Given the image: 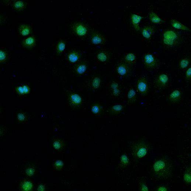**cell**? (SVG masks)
Segmentation results:
<instances>
[{
  "label": "cell",
  "instance_id": "39",
  "mask_svg": "<svg viewBox=\"0 0 191 191\" xmlns=\"http://www.w3.org/2000/svg\"><path fill=\"white\" fill-rule=\"evenodd\" d=\"M0 57H1V61L4 60L6 58V54L5 52H4L2 51H1V52H0Z\"/></svg>",
  "mask_w": 191,
  "mask_h": 191
},
{
  "label": "cell",
  "instance_id": "2",
  "mask_svg": "<svg viewBox=\"0 0 191 191\" xmlns=\"http://www.w3.org/2000/svg\"><path fill=\"white\" fill-rule=\"evenodd\" d=\"M125 89L124 86L116 80H113L107 86V93L111 98L115 100L124 99Z\"/></svg>",
  "mask_w": 191,
  "mask_h": 191
},
{
  "label": "cell",
  "instance_id": "32",
  "mask_svg": "<svg viewBox=\"0 0 191 191\" xmlns=\"http://www.w3.org/2000/svg\"><path fill=\"white\" fill-rule=\"evenodd\" d=\"M185 79L187 82H189L191 80V67H189L186 70L185 74Z\"/></svg>",
  "mask_w": 191,
  "mask_h": 191
},
{
  "label": "cell",
  "instance_id": "33",
  "mask_svg": "<svg viewBox=\"0 0 191 191\" xmlns=\"http://www.w3.org/2000/svg\"><path fill=\"white\" fill-rule=\"evenodd\" d=\"M32 187V185L29 181H27L24 183L23 186H22V188L24 190H29L31 189Z\"/></svg>",
  "mask_w": 191,
  "mask_h": 191
},
{
  "label": "cell",
  "instance_id": "40",
  "mask_svg": "<svg viewBox=\"0 0 191 191\" xmlns=\"http://www.w3.org/2000/svg\"><path fill=\"white\" fill-rule=\"evenodd\" d=\"M18 119L20 121H23L25 118V116L23 114L20 113L18 116Z\"/></svg>",
  "mask_w": 191,
  "mask_h": 191
},
{
  "label": "cell",
  "instance_id": "21",
  "mask_svg": "<svg viewBox=\"0 0 191 191\" xmlns=\"http://www.w3.org/2000/svg\"><path fill=\"white\" fill-rule=\"evenodd\" d=\"M190 63V58L187 57L183 58L179 61V68L183 71H186L189 67Z\"/></svg>",
  "mask_w": 191,
  "mask_h": 191
},
{
  "label": "cell",
  "instance_id": "17",
  "mask_svg": "<svg viewBox=\"0 0 191 191\" xmlns=\"http://www.w3.org/2000/svg\"><path fill=\"white\" fill-rule=\"evenodd\" d=\"M104 109V108L100 102H96L91 106V114L95 116H99Z\"/></svg>",
  "mask_w": 191,
  "mask_h": 191
},
{
  "label": "cell",
  "instance_id": "34",
  "mask_svg": "<svg viewBox=\"0 0 191 191\" xmlns=\"http://www.w3.org/2000/svg\"><path fill=\"white\" fill-rule=\"evenodd\" d=\"M14 6L15 8L17 9H21L24 7V3L23 2L17 1L14 2Z\"/></svg>",
  "mask_w": 191,
  "mask_h": 191
},
{
  "label": "cell",
  "instance_id": "10",
  "mask_svg": "<svg viewBox=\"0 0 191 191\" xmlns=\"http://www.w3.org/2000/svg\"><path fill=\"white\" fill-rule=\"evenodd\" d=\"M182 96V90L181 88H177L170 91L168 95V100L172 104H177L181 100Z\"/></svg>",
  "mask_w": 191,
  "mask_h": 191
},
{
  "label": "cell",
  "instance_id": "22",
  "mask_svg": "<svg viewBox=\"0 0 191 191\" xmlns=\"http://www.w3.org/2000/svg\"><path fill=\"white\" fill-rule=\"evenodd\" d=\"M149 18L150 20L152 23L161 24L164 23V21L163 20L159 17L158 15L153 12H151L149 13Z\"/></svg>",
  "mask_w": 191,
  "mask_h": 191
},
{
  "label": "cell",
  "instance_id": "6",
  "mask_svg": "<svg viewBox=\"0 0 191 191\" xmlns=\"http://www.w3.org/2000/svg\"><path fill=\"white\" fill-rule=\"evenodd\" d=\"M178 40V36L175 31L169 30L164 32L163 35V41L166 46H174L177 43Z\"/></svg>",
  "mask_w": 191,
  "mask_h": 191
},
{
  "label": "cell",
  "instance_id": "38",
  "mask_svg": "<svg viewBox=\"0 0 191 191\" xmlns=\"http://www.w3.org/2000/svg\"><path fill=\"white\" fill-rule=\"evenodd\" d=\"M63 163L61 161H58L55 163V165L56 167L60 168L63 167Z\"/></svg>",
  "mask_w": 191,
  "mask_h": 191
},
{
  "label": "cell",
  "instance_id": "23",
  "mask_svg": "<svg viewBox=\"0 0 191 191\" xmlns=\"http://www.w3.org/2000/svg\"><path fill=\"white\" fill-rule=\"evenodd\" d=\"M171 23L172 27L175 29L184 30L186 31H190L189 28L175 20L172 19Z\"/></svg>",
  "mask_w": 191,
  "mask_h": 191
},
{
  "label": "cell",
  "instance_id": "37",
  "mask_svg": "<svg viewBox=\"0 0 191 191\" xmlns=\"http://www.w3.org/2000/svg\"><path fill=\"white\" fill-rule=\"evenodd\" d=\"M54 147L56 149H59L61 147V144L59 141H56L54 144Z\"/></svg>",
  "mask_w": 191,
  "mask_h": 191
},
{
  "label": "cell",
  "instance_id": "29",
  "mask_svg": "<svg viewBox=\"0 0 191 191\" xmlns=\"http://www.w3.org/2000/svg\"><path fill=\"white\" fill-rule=\"evenodd\" d=\"M65 47H66V44L63 41H61L57 44V52L59 53H61L64 51Z\"/></svg>",
  "mask_w": 191,
  "mask_h": 191
},
{
  "label": "cell",
  "instance_id": "42",
  "mask_svg": "<svg viewBox=\"0 0 191 191\" xmlns=\"http://www.w3.org/2000/svg\"><path fill=\"white\" fill-rule=\"evenodd\" d=\"M44 187L43 185H41L39 187L38 190L40 191L44 190Z\"/></svg>",
  "mask_w": 191,
  "mask_h": 191
},
{
  "label": "cell",
  "instance_id": "36",
  "mask_svg": "<svg viewBox=\"0 0 191 191\" xmlns=\"http://www.w3.org/2000/svg\"><path fill=\"white\" fill-rule=\"evenodd\" d=\"M34 169L32 168H29L26 170V173H27V175L29 176L32 175L34 174Z\"/></svg>",
  "mask_w": 191,
  "mask_h": 191
},
{
  "label": "cell",
  "instance_id": "19",
  "mask_svg": "<svg viewBox=\"0 0 191 191\" xmlns=\"http://www.w3.org/2000/svg\"><path fill=\"white\" fill-rule=\"evenodd\" d=\"M155 33L154 29L152 26H147L144 27L142 30V35L147 39L151 38Z\"/></svg>",
  "mask_w": 191,
  "mask_h": 191
},
{
  "label": "cell",
  "instance_id": "5",
  "mask_svg": "<svg viewBox=\"0 0 191 191\" xmlns=\"http://www.w3.org/2000/svg\"><path fill=\"white\" fill-rule=\"evenodd\" d=\"M143 63L146 70L150 72L155 71L160 66V61L154 54L147 53L144 54Z\"/></svg>",
  "mask_w": 191,
  "mask_h": 191
},
{
  "label": "cell",
  "instance_id": "7",
  "mask_svg": "<svg viewBox=\"0 0 191 191\" xmlns=\"http://www.w3.org/2000/svg\"><path fill=\"white\" fill-rule=\"evenodd\" d=\"M137 94L135 88L132 86H130L125 89L124 102L128 105L134 104L137 100Z\"/></svg>",
  "mask_w": 191,
  "mask_h": 191
},
{
  "label": "cell",
  "instance_id": "13",
  "mask_svg": "<svg viewBox=\"0 0 191 191\" xmlns=\"http://www.w3.org/2000/svg\"><path fill=\"white\" fill-rule=\"evenodd\" d=\"M109 54L106 51L98 52L95 57V59L98 63H104L107 62L109 59Z\"/></svg>",
  "mask_w": 191,
  "mask_h": 191
},
{
  "label": "cell",
  "instance_id": "3",
  "mask_svg": "<svg viewBox=\"0 0 191 191\" xmlns=\"http://www.w3.org/2000/svg\"><path fill=\"white\" fill-rule=\"evenodd\" d=\"M135 89L138 94L144 97L148 94L151 89V83L147 76L143 75L136 79Z\"/></svg>",
  "mask_w": 191,
  "mask_h": 191
},
{
  "label": "cell",
  "instance_id": "18",
  "mask_svg": "<svg viewBox=\"0 0 191 191\" xmlns=\"http://www.w3.org/2000/svg\"><path fill=\"white\" fill-rule=\"evenodd\" d=\"M137 57L135 54L132 53H128L125 54L123 60L128 64L132 66L136 64Z\"/></svg>",
  "mask_w": 191,
  "mask_h": 191
},
{
  "label": "cell",
  "instance_id": "12",
  "mask_svg": "<svg viewBox=\"0 0 191 191\" xmlns=\"http://www.w3.org/2000/svg\"><path fill=\"white\" fill-rule=\"evenodd\" d=\"M72 30L75 34L79 37L85 36L89 31L87 26L81 23L75 24L72 27Z\"/></svg>",
  "mask_w": 191,
  "mask_h": 191
},
{
  "label": "cell",
  "instance_id": "24",
  "mask_svg": "<svg viewBox=\"0 0 191 191\" xmlns=\"http://www.w3.org/2000/svg\"><path fill=\"white\" fill-rule=\"evenodd\" d=\"M88 69L87 63H82L78 65L76 68V71L78 74L83 75L87 73Z\"/></svg>",
  "mask_w": 191,
  "mask_h": 191
},
{
  "label": "cell",
  "instance_id": "8",
  "mask_svg": "<svg viewBox=\"0 0 191 191\" xmlns=\"http://www.w3.org/2000/svg\"><path fill=\"white\" fill-rule=\"evenodd\" d=\"M147 152L148 147L145 142L140 141L134 146V154L136 158H143L147 154Z\"/></svg>",
  "mask_w": 191,
  "mask_h": 191
},
{
  "label": "cell",
  "instance_id": "35",
  "mask_svg": "<svg viewBox=\"0 0 191 191\" xmlns=\"http://www.w3.org/2000/svg\"><path fill=\"white\" fill-rule=\"evenodd\" d=\"M140 190L141 191H148V189L147 185L145 183H142L140 184Z\"/></svg>",
  "mask_w": 191,
  "mask_h": 191
},
{
  "label": "cell",
  "instance_id": "4",
  "mask_svg": "<svg viewBox=\"0 0 191 191\" xmlns=\"http://www.w3.org/2000/svg\"><path fill=\"white\" fill-rule=\"evenodd\" d=\"M170 80L169 75L167 72H162L158 73L155 77L153 82L155 90L160 91L167 88L169 87Z\"/></svg>",
  "mask_w": 191,
  "mask_h": 191
},
{
  "label": "cell",
  "instance_id": "15",
  "mask_svg": "<svg viewBox=\"0 0 191 191\" xmlns=\"http://www.w3.org/2000/svg\"><path fill=\"white\" fill-rule=\"evenodd\" d=\"M125 106V103H114L110 106V112L113 114H119L123 111Z\"/></svg>",
  "mask_w": 191,
  "mask_h": 191
},
{
  "label": "cell",
  "instance_id": "16",
  "mask_svg": "<svg viewBox=\"0 0 191 191\" xmlns=\"http://www.w3.org/2000/svg\"><path fill=\"white\" fill-rule=\"evenodd\" d=\"M91 43L94 45L100 46L104 43L105 39L100 34L95 33L91 37Z\"/></svg>",
  "mask_w": 191,
  "mask_h": 191
},
{
  "label": "cell",
  "instance_id": "41",
  "mask_svg": "<svg viewBox=\"0 0 191 191\" xmlns=\"http://www.w3.org/2000/svg\"><path fill=\"white\" fill-rule=\"evenodd\" d=\"M157 191H167L168 189L166 188L164 186H161L159 187V188L157 189Z\"/></svg>",
  "mask_w": 191,
  "mask_h": 191
},
{
  "label": "cell",
  "instance_id": "11",
  "mask_svg": "<svg viewBox=\"0 0 191 191\" xmlns=\"http://www.w3.org/2000/svg\"><path fill=\"white\" fill-rule=\"evenodd\" d=\"M102 80L98 76H93L88 80L86 83V87L91 90L95 91L100 88Z\"/></svg>",
  "mask_w": 191,
  "mask_h": 191
},
{
  "label": "cell",
  "instance_id": "26",
  "mask_svg": "<svg viewBox=\"0 0 191 191\" xmlns=\"http://www.w3.org/2000/svg\"><path fill=\"white\" fill-rule=\"evenodd\" d=\"M19 31L21 35L23 36H26L30 33V28L27 26L22 25L19 27Z\"/></svg>",
  "mask_w": 191,
  "mask_h": 191
},
{
  "label": "cell",
  "instance_id": "1",
  "mask_svg": "<svg viewBox=\"0 0 191 191\" xmlns=\"http://www.w3.org/2000/svg\"><path fill=\"white\" fill-rule=\"evenodd\" d=\"M172 164L169 160L160 159L155 162L153 167V173L156 177L160 179L168 178L172 175Z\"/></svg>",
  "mask_w": 191,
  "mask_h": 191
},
{
  "label": "cell",
  "instance_id": "28",
  "mask_svg": "<svg viewBox=\"0 0 191 191\" xmlns=\"http://www.w3.org/2000/svg\"><path fill=\"white\" fill-rule=\"evenodd\" d=\"M184 180L187 183L190 184L191 182V173L190 168L187 169L184 175Z\"/></svg>",
  "mask_w": 191,
  "mask_h": 191
},
{
  "label": "cell",
  "instance_id": "20",
  "mask_svg": "<svg viewBox=\"0 0 191 191\" xmlns=\"http://www.w3.org/2000/svg\"><path fill=\"white\" fill-rule=\"evenodd\" d=\"M143 18V17L136 14H133L131 16V22L136 30H140V24Z\"/></svg>",
  "mask_w": 191,
  "mask_h": 191
},
{
  "label": "cell",
  "instance_id": "9",
  "mask_svg": "<svg viewBox=\"0 0 191 191\" xmlns=\"http://www.w3.org/2000/svg\"><path fill=\"white\" fill-rule=\"evenodd\" d=\"M130 65L123 60L120 61L115 66V71L116 74L120 77L127 75L130 72Z\"/></svg>",
  "mask_w": 191,
  "mask_h": 191
},
{
  "label": "cell",
  "instance_id": "30",
  "mask_svg": "<svg viewBox=\"0 0 191 191\" xmlns=\"http://www.w3.org/2000/svg\"><path fill=\"white\" fill-rule=\"evenodd\" d=\"M17 91L20 94H26L29 92V87L27 86H20L17 88Z\"/></svg>",
  "mask_w": 191,
  "mask_h": 191
},
{
  "label": "cell",
  "instance_id": "27",
  "mask_svg": "<svg viewBox=\"0 0 191 191\" xmlns=\"http://www.w3.org/2000/svg\"><path fill=\"white\" fill-rule=\"evenodd\" d=\"M35 39L33 37H30L26 39L23 42V45L26 47H31L34 45Z\"/></svg>",
  "mask_w": 191,
  "mask_h": 191
},
{
  "label": "cell",
  "instance_id": "31",
  "mask_svg": "<svg viewBox=\"0 0 191 191\" xmlns=\"http://www.w3.org/2000/svg\"><path fill=\"white\" fill-rule=\"evenodd\" d=\"M129 160L128 157L125 155H122L120 158V165L122 166H126L128 164Z\"/></svg>",
  "mask_w": 191,
  "mask_h": 191
},
{
  "label": "cell",
  "instance_id": "25",
  "mask_svg": "<svg viewBox=\"0 0 191 191\" xmlns=\"http://www.w3.org/2000/svg\"><path fill=\"white\" fill-rule=\"evenodd\" d=\"M80 58L79 54L77 52H73L69 54L68 56V61L71 63L77 62Z\"/></svg>",
  "mask_w": 191,
  "mask_h": 191
},
{
  "label": "cell",
  "instance_id": "14",
  "mask_svg": "<svg viewBox=\"0 0 191 191\" xmlns=\"http://www.w3.org/2000/svg\"><path fill=\"white\" fill-rule=\"evenodd\" d=\"M69 102L73 106H79L81 104L82 99L81 96L77 93L72 92L69 96Z\"/></svg>",
  "mask_w": 191,
  "mask_h": 191
}]
</instances>
